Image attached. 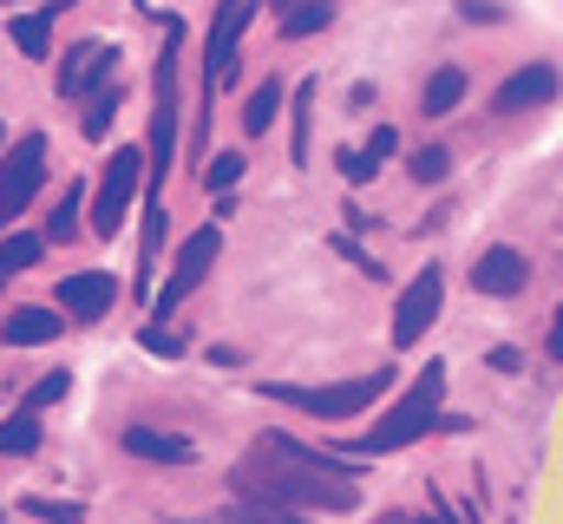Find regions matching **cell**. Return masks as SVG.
Listing matches in <instances>:
<instances>
[{
  "mask_svg": "<svg viewBox=\"0 0 563 524\" xmlns=\"http://www.w3.org/2000/svg\"><path fill=\"white\" fill-rule=\"evenodd\" d=\"M7 40L26 53V59H46L53 53V13L40 7V13H7Z\"/></svg>",
  "mask_w": 563,
  "mask_h": 524,
  "instance_id": "2e32d148",
  "label": "cell"
},
{
  "mask_svg": "<svg viewBox=\"0 0 563 524\" xmlns=\"http://www.w3.org/2000/svg\"><path fill=\"white\" fill-rule=\"evenodd\" d=\"M492 368L498 374H518V348H492Z\"/></svg>",
  "mask_w": 563,
  "mask_h": 524,
  "instance_id": "1f68e13d",
  "label": "cell"
},
{
  "mask_svg": "<svg viewBox=\"0 0 563 524\" xmlns=\"http://www.w3.org/2000/svg\"><path fill=\"white\" fill-rule=\"evenodd\" d=\"M20 512L26 518H46V524H86L79 505H59V499H20Z\"/></svg>",
  "mask_w": 563,
  "mask_h": 524,
  "instance_id": "cb8c5ba5",
  "label": "cell"
},
{
  "mask_svg": "<svg viewBox=\"0 0 563 524\" xmlns=\"http://www.w3.org/2000/svg\"><path fill=\"white\" fill-rule=\"evenodd\" d=\"M236 177H243V157H236V151H217V157H210V171H203V184H210V190H230Z\"/></svg>",
  "mask_w": 563,
  "mask_h": 524,
  "instance_id": "4316f807",
  "label": "cell"
},
{
  "mask_svg": "<svg viewBox=\"0 0 563 524\" xmlns=\"http://www.w3.org/2000/svg\"><path fill=\"white\" fill-rule=\"evenodd\" d=\"M387 387H394V374L374 368V374H361V381H334V387H263V393L282 400V406H295V413H308V419H354V413H367Z\"/></svg>",
  "mask_w": 563,
  "mask_h": 524,
  "instance_id": "3957f363",
  "label": "cell"
},
{
  "mask_svg": "<svg viewBox=\"0 0 563 524\" xmlns=\"http://www.w3.org/2000/svg\"><path fill=\"white\" fill-rule=\"evenodd\" d=\"M125 452L157 459V466H190V439H177V433H157V426H132V433H125Z\"/></svg>",
  "mask_w": 563,
  "mask_h": 524,
  "instance_id": "4fadbf2b",
  "label": "cell"
},
{
  "mask_svg": "<svg viewBox=\"0 0 563 524\" xmlns=\"http://www.w3.org/2000/svg\"><path fill=\"white\" fill-rule=\"evenodd\" d=\"M374 171H380V164H374L367 151H341V177H347V184H367Z\"/></svg>",
  "mask_w": 563,
  "mask_h": 524,
  "instance_id": "83f0119b",
  "label": "cell"
},
{
  "mask_svg": "<svg viewBox=\"0 0 563 524\" xmlns=\"http://www.w3.org/2000/svg\"><path fill=\"white\" fill-rule=\"evenodd\" d=\"M459 99H465V73L459 66H439L420 92V112L426 119H445V112H459Z\"/></svg>",
  "mask_w": 563,
  "mask_h": 524,
  "instance_id": "e0dca14e",
  "label": "cell"
},
{
  "mask_svg": "<svg viewBox=\"0 0 563 524\" xmlns=\"http://www.w3.org/2000/svg\"><path fill=\"white\" fill-rule=\"evenodd\" d=\"M217 256H223V230L210 223V230H197V237H184V250H177V262H170V275H164V288L151 295V308L157 315H170L210 269H217Z\"/></svg>",
  "mask_w": 563,
  "mask_h": 524,
  "instance_id": "5b68a950",
  "label": "cell"
},
{
  "mask_svg": "<svg viewBox=\"0 0 563 524\" xmlns=\"http://www.w3.org/2000/svg\"><path fill=\"white\" fill-rule=\"evenodd\" d=\"M40 184H46V138L26 131V138L0 157V230H7L13 217H26V204L40 197Z\"/></svg>",
  "mask_w": 563,
  "mask_h": 524,
  "instance_id": "277c9868",
  "label": "cell"
},
{
  "mask_svg": "<svg viewBox=\"0 0 563 524\" xmlns=\"http://www.w3.org/2000/svg\"><path fill=\"white\" fill-rule=\"evenodd\" d=\"M551 361H563V308H558V321H551Z\"/></svg>",
  "mask_w": 563,
  "mask_h": 524,
  "instance_id": "d6a6232c",
  "label": "cell"
},
{
  "mask_svg": "<svg viewBox=\"0 0 563 524\" xmlns=\"http://www.w3.org/2000/svg\"><path fill=\"white\" fill-rule=\"evenodd\" d=\"M33 446H40V419L33 413H13L0 426V452H33Z\"/></svg>",
  "mask_w": 563,
  "mask_h": 524,
  "instance_id": "7402d4cb",
  "label": "cell"
},
{
  "mask_svg": "<svg viewBox=\"0 0 563 524\" xmlns=\"http://www.w3.org/2000/svg\"><path fill=\"white\" fill-rule=\"evenodd\" d=\"M276 112H282V86H276V79H263V86L250 92V106H243V131H250V138H263V131L276 125Z\"/></svg>",
  "mask_w": 563,
  "mask_h": 524,
  "instance_id": "ac0fdd59",
  "label": "cell"
},
{
  "mask_svg": "<svg viewBox=\"0 0 563 524\" xmlns=\"http://www.w3.org/2000/svg\"><path fill=\"white\" fill-rule=\"evenodd\" d=\"M139 341L151 348V354H184V335H170V328H144Z\"/></svg>",
  "mask_w": 563,
  "mask_h": 524,
  "instance_id": "f546056e",
  "label": "cell"
},
{
  "mask_svg": "<svg viewBox=\"0 0 563 524\" xmlns=\"http://www.w3.org/2000/svg\"><path fill=\"white\" fill-rule=\"evenodd\" d=\"M112 119H119V92L106 86V92H92V112H86V138H106V131H112Z\"/></svg>",
  "mask_w": 563,
  "mask_h": 524,
  "instance_id": "d4e9b609",
  "label": "cell"
},
{
  "mask_svg": "<svg viewBox=\"0 0 563 524\" xmlns=\"http://www.w3.org/2000/svg\"><path fill=\"white\" fill-rule=\"evenodd\" d=\"M210 524H301V512H288V505H236V512H217Z\"/></svg>",
  "mask_w": 563,
  "mask_h": 524,
  "instance_id": "44dd1931",
  "label": "cell"
},
{
  "mask_svg": "<svg viewBox=\"0 0 563 524\" xmlns=\"http://www.w3.org/2000/svg\"><path fill=\"white\" fill-rule=\"evenodd\" d=\"M79 204H86V190H79V184H66V190H59V210L46 217V237H53V243H66V237L79 230Z\"/></svg>",
  "mask_w": 563,
  "mask_h": 524,
  "instance_id": "ffe728a7",
  "label": "cell"
},
{
  "mask_svg": "<svg viewBox=\"0 0 563 524\" xmlns=\"http://www.w3.org/2000/svg\"><path fill=\"white\" fill-rule=\"evenodd\" d=\"M394 144H400V131H394V125H374V138H367L361 151H367L374 164H387V157H394Z\"/></svg>",
  "mask_w": 563,
  "mask_h": 524,
  "instance_id": "f1b7e54d",
  "label": "cell"
},
{
  "mask_svg": "<svg viewBox=\"0 0 563 524\" xmlns=\"http://www.w3.org/2000/svg\"><path fill=\"white\" fill-rule=\"evenodd\" d=\"M250 20H256V0H223V7H217L210 53H203V59H210V92L236 73V40H243V26H250Z\"/></svg>",
  "mask_w": 563,
  "mask_h": 524,
  "instance_id": "9c48e42d",
  "label": "cell"
},
{
  "mask_svg": "<svg viewBox=\"0 0 563 524\" xmlns=\"http://www.w3.org/2000/svg\"><path fill=\"white\" fill-rule=\"evenodd\" d=\"M558 99V66H525V73H511L498 92H492V106L511 119V112H538V106H551Z\"/></svg>",
  "mask_w": 563,
  "mask_h": 524,
  "instance_id": "8fae6325",
  "label": "cell"
},
{
  "mask_svg": "<svg viewBox=\"0 0 563 524\" xmlns=\"http://www.w3.org/2000/svg\"><path fill=\"white\" fill-rule=\"evenodd\" d=\"M328 20H334V0H276V26H282V40L321 33Z\"/></svg>",
  "mask_w": 563,
  "mask_h": 524,
  "instance_id": "9a60e30c",
  "label": "cell"
},
{
  "mask_svg": "<svg viewBox=\"0 0 563 524\" xmlns=\"http://www.w3.org/2000/svg\"><path fill=\"white\" fill-rule=\"evenodd\" d=\"M66 387H73V374H66V368H59V374H46V381H33V393H26V413L59 406V400H66Z\"/></svg>",
  "mask_w": 563,
  "mask_h": 524,
  "instance_id": "484cf974",
  "label": "cell"
},
{
  "mask_svg": "<svg viewBox=\"0 0 563 524\" xmlns=\"http://www.w3.org/2000/svg\"><path fill=\"white\" fill-rule=\"evenodd\" d=\"M119 73V53L106 40H79L66 59H59V99H86V92H106V79Z\"/></svg>",
  "mask_w": 563,
  "mask_h": 524,
  "instance_id": "ba28073f",
  "label": "cell"
},
{
  "mask_svg": "<svg viewBox=\"0 0 563 524\" xmlns=\"http://www.w3.org/2000/svg\"><path fill=\"white\" fill-rule=\"evenodd\" d=\"M525 282H531V262L518 256L511 243H498V250H485V256L472 262V288H478V295H492V302L518 295Z\"/></svg>",
  "mask_w": 563,
  "mask_h": 524,
  "instance_id": "30bf717a",
  "label": "cell"
},
{
  "mask_svg": "<svg viewBox=\"0 0 563 524\" xmlns=\"http://www.w3.org/2000/svg\"><path fill=\"white\" fill-rule=\"evenodd\" d=\"M59 7H73V0H46V13H59Z\"/></svg>",
  "mask_w": 563,
  "mask_h": 524,
  "instance_id": "836d02e7",
  "label": "cell"
},
{
  "mask_svg": "<svg viewBox=\"0 0 563 524\" xmlns=\"http://www.w3.org/2000/svg\"><path fill=\"white\" fill-rule=\"evenodd\" d=\"M144 177V151H112V171L99 177V210H92V230L99 237H119L125 217H132V197H139Z\"/></svg>",
  "mask_w": 563,
  "mask_h": 524,
  "instance_id": "8992f818",
  "label": "cell"
},
{
  "mask_svg": "<svg viewBox=\"0 0 563 524\" xmlns=\"http://www.w3.org/2000/svg\"><path fill=\"white\" fill-rule=\"evenodd\" d=\"M112 302H119V282H112V275H99V269H79V275H66V282H59V308H66V315H79V321L112 315Z\"/></svg>",
  "mask_w": 563,
  "mask_h": 524,
  "instance_id": "7c38bea8",
  "label": "cell"
},
{
  "mask_svg": "<svg viewBox=\"0 0 563 524\" xmlns=\"http://www.w3.org/2000/svg\"><path fill=\"white\" fill-rule=\"evenodd\" d=\"M308 99H314V86H301V106H308ZM295 157H308V119H301V112H295Z\"/></svg>",
  "mask_w": 563,
  "mask_h": 524,
  "instance_id": "4dcf8cb0",
  "label": "cell"
},
{
  "mask_svg": "<svg viewBox=\"0 0 563 524\" xmlns=\"http://www.w3.org/2000/svg\"><path fill=\"white\" fill-rule=\"evenodd\" d=\"M445 171H452V151H445V144H420V151H413V177H420V184H439Z\"/></svg>",
  "mask_w": 563,
  "mask_h": 524,
  "instance_id": "603a6c76",
  "label": "cell"
},
{
  "mask_svg": "<svg viewBox=\"0 0 563 524\" xmlns=\"http://www.w3.org/2000/svg\"><path fill=\"white\" fill-rule=\"evenodd\" d=\"M40 250H46L40 237H7V243H0V288H7L20 269H33V262H40Z\"/></svg>",
  "mask_w": 563,
  "mask_h": 524,
  "instance_id": "d6986e66",
  "label": "cell"
},
{
  "mask_svg": "<svg viewBox=\"0 0 563 524\" xmlns=\"http://www.w3.org/2000/svg\"><path fill=\"white\" fill-rule=\"evenodd\" d=\"M439 308H445V275H439V269H420V275L407 282L400 308H394V348H420L426 328L439 321Z\"/></svg>",
  "mask_w": 563,
  "mask_h": 524,
  "instance_id": "52a82bcc",
  "label": "cell"
},
{
  "mask_svg": "<svg viewBox=\"0 0 563 524\" xmlns=\"http://www.w3.org/2000/svg\"><path fill=\"white\" fill-rule=\"evenodd\" d=\"M53 335H59V315H53V308H13L7 328H0L7 348H40V341H53Z\"/></svg>",
  "mask_w": 563,
  "mask_h": 524,
  "instance_id": "5bb4252c",
  "label": "cell"
},
{
  "mask_svg": "<svg viewBox=\"0 0 563 524\" xmlns=\"http://www.w3.org/2000/svg\"><path fill=\"white\" fill-rule=\"evenodd\" d=\"M236 492L256 505H288V512H354L361 492L341 479L334 452H308L295 439L269 433L243 466H236Z\"/></svg>",
  "mask_w": 563,
  "mask_h": 524,
  "instance_id": "6da1fadb",
  "label": "cell"
},
{
  "mask_svg": "<svg viewBox=\"0 0 563 524\" xmlns=\"http://www.w3.org/2000/svg\"><path fill=\"white\" fill-rule=\"evenodd\" d=\"M439 400H445V361H426V374L413 381V393H407V400H394V406H387V419H374V426L347 446V459L400 452V446L426 439V426H439V419H445V413H439Z\"/></svg>",
  "mask_w": 563,
  "mask_h": 524,
  "instance_id": "7a4b0ae2",
  "label": "cell"
}]
</instances>
